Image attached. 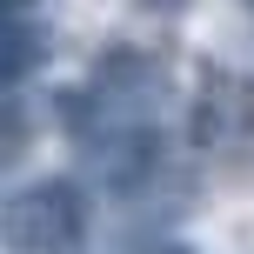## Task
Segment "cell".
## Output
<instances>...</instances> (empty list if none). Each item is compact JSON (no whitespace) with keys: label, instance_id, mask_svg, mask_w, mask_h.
Returning a JSON list of instances; mask_svg holds the SVG:
<instances>
[{"label":"cell","instance_id":"6da1fadb","mask_svg":"<svg viewBox=\"0 0 254 254\" xmlns=\"http://www.w3.org/2000/svg\"><path fill=\"white\" fill-rule=\"evenodd\" d=\"M87 234V194L80 181L54 174V181H27L7 201V248L13 254H67Z\"/></svg>","mask_w":254,"mask_h":254},{"label":"cell","instance_id":"7a4b0ae2","mask_svg":"<svg viewBox=\"0 0 254 254\" xmlns=\"http://www.w3.org/2000/svg\"><path fill=\"white\" fill-rule=\"evenodd\" d=\"M40 61H47V7L40 0H0V87L20 94Z\"/></svg>","mask_w":254,"mask_h":254},{"label":"cell","instance_id":"3957f363","mask_svg":"<svg viewBox=\"0 0 254 254\" xmlns=\"http://www.w3.org/2000/svg\"><path fill=\"white\" fill-rule=\"evenodd\" d=\"M140 7H154V13H174V7H188V0H140Z\"/></svg>","mask_w":254,"mask_h":254},{"label":"cell","instance_id":"277c9868","mask_svg":"<svg viewBox=\"0 0 254 254\" xmlns=\"http://www.w3.org/2000/svg\"><path fill=\"white\" fill-rule=\"evenodd\" d=\"M154 254H201V248H174V241H167V248H154Z\"/></svg>","mask_w":254,"mask_h":254}]
</instances>
